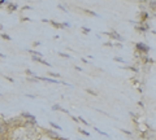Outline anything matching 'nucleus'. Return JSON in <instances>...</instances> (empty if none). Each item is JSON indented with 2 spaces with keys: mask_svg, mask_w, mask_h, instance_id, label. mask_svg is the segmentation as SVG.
Wrapping results in <instances>:
<instances>
[{
  "mask_svg": "<svg viewBox=\"0 0 156 140\" xmlns=\"http://www.w3.org/2000/svg\"><path fill=\"white\" fill-rule=\"evenodd\" d=\"M121 131H122L124 134H126V135H130V136L133 135V134H131V131H129V130H125V128H121Z\"/></svg>",
  "mask_w": 156,
  "mask_h": 140,
  "instance_id": "bb28decb",
  "label": "nucleus"
},
{
  "mask_svg": "<svg viewBox=\"0 0 156 140\" xmlns=\"http://www.w3.org/2000/svg\"><path fill=\"white\" fill-rule=\"evenodd\" d=\"M48 23L51 26H53L55 29H62V23L60 22H56V21H48Z\"/></svg>",
  "mask_w": 156,
  "mask_h": 140,
  "instance_id": "1a4fd4ad",
  "label": "nucleus"
},
{
  "mask_svg": "<svg viewBox=\"0 0 156 140\" xmlns=\"http://www.w3.org/2000/svg\"><path fill=\"white\" fill-rule=\"evenodd\" d=\"M70 26H72V25H70V23H68V22H64V23H62V29H69Z\"/></svg>",
  "mask_w": 156,
  "mask_h": 140,
  "instance_id": "a878e982",
  "label": "nucleus"
},
{
  "mask_svg": "<svg viewBox=\"0 0 156 140\" xmlns=\"http://www.w3.org/2000/svg\"><path fill=\"white\" fill-rule=\"evenodd\" d=\"M86 13L91 14V16H94V17H99V14H98V13H95V12H92V10H86Z\"/></svg>",
  "mask_w": 156,
  "mask_h": 140,
  "instance_id": "5701e85b",
  "label": "nucleus"
},
{
  "mask_svg": "<svg viewBox=\"0 0 156 140\" xmlns=\"http://www.w3.org/2000/svg\"><path fill=\"white\" fill-rule=\"evenodd\" d=\"M151 33H152V34H155V35H156V31H155V30H152V31H151Z\"/></svg>",
  "mask_w": 156,
  "mask_h": 140,
  "instance_id": "ea45409f",
  "label": "nucleus"
},
{
  "mask_svg": "<svg viewBox=\"0 0 156 140\" xmlns=\"http://www.w3.org/2000/svg\"><path fill=\"white\" fill-rule=\"evenodd\" d=\"M3 30H4V26L2 25V23H0V31H3Z\"/></svg>",
  "mask_w": 156,
  "mask_h": 140,
  "instance_id": "58836bf2",
  "label": "nucleus"
},
{
  "mask_svg": "<svg viewBox=\"0 0 156 140\" xmlns=\"http://www.w3.org/2000/svg\"><path fill=\"white\" fill-rule=\"evenodd\" d=\"M78 131H80L82 135H85V136H90V132H88V131H86V130H82V128H78Z\"/></svg>",
  "mask_w": 156,
  "mask_h": 140,
  "instance_id": "6ab92c4d",
  "label": "nucleus"
},
{
  "mask_svg": "<svg viewBox=\"0 0 156 140\" xmlns=\"http://www.w3.org/2000/svg\"><path fill=\"white\" fill-rule=\"evenodd\" d=\"M25 74H26V77H27V78L37 77V74H34V73H33V70H30V69H26V70H25Z\"/></svg>",
  "mask_w": 156,
  "mask_h": 140,
  "instance_id": "f8f14e48",
  "label": "nucleus"
},
{
  "mask_svg": "<svg viewBox=\"0 0 156 140\" xmlns=\"http://www.w3.org/2000/svg\"><path fill=\"white\" fill-rule=\"evenodd\" d=\"M25 96H26V97H29V99H35V97H37L35 95H30V93H26Z\"/></svg>",
  "mask_w": 156,
  "mask_h": 140,
  "instance_id": "7c9ffc66",
  "label": "nucleus"
},
{
  "mask_svg": "<svg viewBox=\"0 0 156 140\" xmlns=\"http://www.w3.org/2000/svg\"><path fill=\"white\" fill-rule=\"evenodd\" d=\"M81 30L83 31V34H88V33H90V29H88V27H86V26H82Z\"/></svg>",
  "mask_w": 156,
  "mask_h": 140,
  "instance_id": "412c9836",
  "label": "nucleus"
},
{
  "mask_svg": "<svg viewBox=\"0 0 156 140\" xmlns=\"http://www.w3.org/2000/svg\"><path fill=\"white\" fill-rule=\"evenodd\" d=\"M31 60H33L34 62H38V64H42L44 66H48V68H51V64H48L46 60H43L42 57H37V56H31Z\"/></svg>",
  "mask_w": 156,
  "mask_h": 140,
  "instance_id": "0eeeda50",
  "label": "nucleus"
},
{
  "mask_svg": "<svg viewBox=\"0 0 156 140\" xmlns=\"http://www.w3.org/2000/svg\"><path fill=\"white\" fill-rule=\"evenodd\" d=\"M21 9H22V10H27V9H31V7H30V5H23Z\"/></svg>",
  "mask_w": 156,
  "mask_h": 140,
  "instance_id": "c756f323",
  "label": "nucleus"
},
{
  "mask_svg": "<svg viewBox=\"0 0 156 140\" xmlns=\"http://www.w3.org/2000/svg\"><path fill=\"white\" fill-rule=\"evenodd\" d=\"M50 75V78H52V79H58L60 78V74H57V73H53V71H48L47 73Z\"/></svg>",
  "mask_w": 156,
  "mask_h": 140,
  "instance_id": "ddd939ff",
  "label": "nucleus"
},
{
  "mask_svg": "<svg viewBox=\"0 0 156 140\" xmlns=\"http://www.w3.org/2000/svg\"><path fill=\"white\" fill-rule=\"evenodd\" d=\"M29 53L31 54V56H37V57H42L43 58V53L38 52V51H35V49H29Z\"/></svg>",
  "mask_w": 156,
  "mask_h": 140,
  "instance_id": "9d476101",
  "label": "nucleus"
},
{
  "mask_svg": "<svg viewBox=\"0 0 156 140\" xmlns=\"http://www.w3.org/2000/svg\"><path fill=\"white\" fill-rule=\"evenodd\" d=\"M154 16H155V17H156V13H154Z\"/></svg>",
  "mask_w": 156,
  "mask_h": 140,
  "instance_id": "a19ab883",
  "label": "nucleus"
},
{
  "mask_svg": "<svg viewBox=\"0 0 156 140\" xmlns=\"http://www.w3.org/2000/svg\"><path fill=\"white\" fill-rule=\"evenodd\" d=\"M105 35H108L109 38H112V39H115V40H118V42H122L124 40V38L121 36V35L118 33H116V31H111V33H104Z\"/></svg>",
  "mask_w": 156,
  "mask_h": 140,
  "instance_id": "39448f33",
  "label": "nucleus"
},
{
  "mask_svg": "<svg viewBox=\"0 0 156 140\" xmlns=\"http://www.w3.org/2000/svg\"><path fill=\"white\" fill-rule=\"evenodd\" d=\"M135 30H138V31H142V33H144V31H147L146 30V27L142 26V25H138V26H135Z\"/></svg>",
  "mask_w": 156,
  "mask_h": 140,
  "instance_id": "dca6fc26",
  "label": "nucleus"
},
{
  "mask_svg": "<svg viewBox=\"0 0 156 140\" xmlns=\"http://www.w3.org/2000/svg\"><path fill=\"white\" fill-rule=\"evenodd\" d=\"M20 117H22L25 121H27V122H33V123H35V124H38L37 123V118L31 114V113H29V112H21V114H20Z\"/></svg>",
  "mask_w": 156,
  "mask_h": 140,
  "instance_id": "20e7f679",
  "label": "nucleus"
},
{
  "mask_svg": "<svg viewBox=\"0 0 156 140\" xmlns=\"http://www.w3.org/2000/svg\"><path fill=\"white\" fill-rule=\"evenodd\" d=\"M0 36H2V38L4 39V40H8V42H10V40H12V38H10L8 34H5V33H0Z\"/></svg>",
  "mask_w": 156,
  "mask_h": 140,
  "instance_id": "4468645a",
  "label": "nucleus"
},
{
  "mask_svg": "<svg viewBox=\"0 0 156 140\" xmlns=\"http://www.w3.org/2000/svg\"><path fill=\"white\" fill-rule=\"evenodd\" d=\"M5 9H7V12L8 13H13V12H16L18 9V5L16 3H12V1H9L8 3V5L5 7Z\"/></svg>",
  "mask_w": 156,
  "mask_h": 140,
  "instance_id": "423d86ee",
  "label": "nucleus"
},
{
  "mask_svg": "<svg viewBox=\"0 0 156 140\" xmlns=\"http://www.w3.org/2000/svg\"><path fill=\"white\" fill-rule=\"evenodd\" d=\"M113 45L118 47V48H122V44H121V43H116V44H113Z\"/></svg>",
  "mask_w": 156,
  "mask_h": 140,
  "instance_id": "72a5a7b5",
  "label": "nucleus"
},
{
  "mask_svg": "<svg viewBox=\"0 0 156 140\" xmlns=\"http://www.w3.org/2000/svg\"><path fill=\"white\" fill-rule=\"evenodd\" d=\"M3 124H5V117H4V114H0V127Z\"/></svg>",
  "mask_w": 156,
  "mask_h": 140,
  "instance_id": "a211bd4d",
  "label": "nucleus"
},
{
  "mask_svg": "<svg viewBox=\"0 0 156 140\" xmlns=\"http://www.w3.org/2000/svg\"><path fill=\"white\" fill-rule=\"evenodd\" d=\"M50 126L52 127V128H53L55 131H61V130H62V128H61V126H58L57 123H55V122H52V121H51V122H50Z\"/></svg>",
  "mask_w": 156,
  "mask_h": 140,
  "instance_id": "9b49d317",
  "label": "nucleus"
},
{
  "mask_svg": "<svg viewBox=\"0 0 156 140\" xmlns=\"http://www.w3.org/2000/svg\"><path fill=\"white\" fill-rule=\"evenodd\" d=\"M42 132H43V136H46V138H48L51 140H58V138H60V135H58L57 131H55V130H50V128H42Z\"/></svg>",
  "mask_w": 156,
  "mask_h": 140,
  "instance_id": "f03ea898",
  "label": "nucleus"
},
{
  "mask_svg": "<svg viewBox=\"0 0 156 140\" xmlns=\"http://www.w3.org/2000/svg\"><path fill=\"white\" fill-rule=\"evenodd\" d=\"M4 78H5L8 82H10V83H14V79H13V78H10V77H8V75H4Z\"/></svg>",
  "mask_w": 156,
  "mask_h": 140,
  "instance_id": "393cba45",
  "label": "nucleus"
},
{
  "mask_svg": "<svg viewBox=\"0 0 156 140\" xmlns=\"http://www.w3.org/2000/svg\"><path fill=\"white\" fill-rule=\"evenodd\" d=\"M138 105H139V106H140V108H143V106H144V104H143V101H138Z\"/></svg>",
  "mask_w": 156,
  "mask_h": 140,
  "instance_id": "f704fd0d",
  "label": "nucleus"
},
{
  "mask_svg": "<svg viewBox=\"0 0 156 140\" xmlns=\"http://www.w3.org/2000/svg\"><path fill=\"white\" fill-rule=\"evenodd\" d=\"M57 8H60V9H62L64 12H68V9H66V8H65L64 5H62V4H58V5H57Z\"/></svg>",
  "mask_w": 156,
  "mask_h": 140,
  "instance_id": "c85d7f7f",
  "label": "nucleus"
},
{
  "mask_svg": "<svg viewBox=\"0 0 156 140\" xmlns=\"http://www.w3.org/2000/svg\"><path fill=\"white\" fill-rule=\"evenodd\" d=\"M52 110H58V112L64 113V114H68V115H69V112H68V109L62 108L61 105H58V104H55V105H52Z\"/></svg>",
  "mask_w": 156,
  "mask_h": 140,
  "instance_id": "6e6552de",
  "label": "nucleus"
},
{
  "mask_svg": "<svg viewBox=\"0 0 156 140\" xmlns=\"http://www.w3.org/2000/svg\"><path fill=\"white\" fill-rule=\"evenodd\" d=\"M39 45H42L40 42H34V43H33V47H39Z\"/></svg>",
  "mask_w": 156,
  "mask_h": 140,
  "instance_id": "2f4dec72",
  "label": "nucleus"
},
{
  "mask_svg": "<svg viewBox=\"0 0 156 140\" xmlns=\"http://www.w3.org/2000/svg\"><path fill=\"white\" fill-rule=\"evenodd\" d=\"M148 5L152 10H156V1H148Z\"/></svg>",
  "mask_w": 156,
  "mask_h": 140,
  "instance_id": "f3484780",
  "label": "nucleus"
},
{
  "mask_svg": "<svg viewBox=\"0 0 156 140\" xmlns=\"http://www.w3.org/2000/svg\"><path fill=\"white\" fill-rule=\"evenodd\" d=\"M20 21H22V22L27 21V22H29V21H31V18H29V17H21V18H20Z\"/></svg>",
  "mask_w": 156,
  "mask_h": 140,
  "instance_id": "cd10ccee",
  "label": "nucleus"
},
{
  "mask_svg": "<svg viewBox=\"0 0 156 140\" xmlns=\"http://www.w3.org/2000/svg\"><path fill=\"white\" fill-rule=\"evenodd\" d=\"M0 58H5V54H3V53H0Z\"/></svg>",
  "mask_w": 156,
  "mask_h": 140,
  "instance_id": "4c0bfd02",
  "label": "nucleus"
},
{
  "mask_svg": "<svg viewBox=\"0 0 156 140\" xmlns=\"http://www.w3.org/2000/svg\"><path fill=\"white\" fill-rule=\"evenodd\" d=\"M135 48H136V52L138 53L147 54L148 52H150V47L146 45L144 43H135Z\"/></svg>",
  "mask_w": 156,
  "mask_h": 140,
  "instance_id": "7ed1b4c3",
  "label": "nucleus"
},
{
  "mask_svg": "<svg viewBox=\"0 0 156 140\" xmlns=\"http://www.w3.org/2000/svg\"><path fill=\"white\" fill-rule=\"evenodd\" d=\"M78 121H80V122H82V123H83L85 126H88V122H87V121H86L85 118H82V117H78Z\"/></svg>",
  "mask_w": 156,
  "mask_h": 140,
  "instance_id": "aec40b11",
  "label": "nucleus"
},
{
  "mask_svg": "<svg viewBox=\"0 0 156 140\" xmlns=\"http://www.w3.org/2000/svg\"><path fill=\"white\" fill-rule=\"evenodd\" d=\"M104 45H105V47H113V44H112L111 42H108V43H104Z\"/></svg>",
  "mask_w": 156,
  "mask_h": 140,
  "instance_id": "473e14b6",
  "label": "nucleus"
},
{
  "mask_svg": "<svg viewBox=\"0 0 156 140\" xmlns=\"http://www.w3.org/2000/svg\"><path fill=\"white\" fill-rule=\"evenodd\" d=\"M5 123H7V126L9 127V130H18V128H22L23 127V124H25V119L22 118V117H12V118L9 119H5Z\"/></svg>",
  "mask_w": 156,
  "mask_h": 140,
  "instance_id": "f257e3e1",
  "label": "nucleus"
},
{
  "mask_svg": "<svg viewBox=\"0 0 156 140\" xmlns=\"http://www.w3.org/2000/svg\"><path fill=\"white\" fill-rule=\"evenodd\" d=\"M86 92L90 93V95H92V96H98V92L94 91V89H91V88H86Z\"/></svg>",
  "mask_w": 156,
  "mask_h": 140,
  "instance_id": "2eb2a0df",
  "label": "nucleus"
},
{
  "mask_svg": "<svg viewBox=\"0 0 156 140\" xmlns=\"http://www.w3.org/2000/svg\"><path fill=\"white\" fill-rule=\"evenodd\" d=\"M58 56H60V57H64V58H69V57H70L69 54H66V53H62V52H58Z\"/></svg>",
  "mask_w": 156,
  "mask_h": 140,
  "instance_id": "b1692460",
  "label": "nucleus"
},
{
  "mask_svg": "<svg viewBox=\"0 0 156 140\" xmlns=\"http://www.w3.org/2000/svg\"><path fill=\"white\" fill-rule=\"evenodd\" d=\"M74 69H76V70H78V71H82V69L80 68V66H74Z\"/></svg>",
  "mask_w": 156,
  "mask_h": 140,
  "instance_id": "e433bc0d",
  "label": "nucleus"
},
{
  "mask_svg": "<svg viewBox=\"0 0 156 140\" xmlns=\"http://www.w3.org/2000/svg\"><path fill=\"white\" fill-rule=\"evenodd\" d=\"M0 8H2V7H0Z\"/></svg>",
  "mask_w": 156,
  "mask_h": 140,
  "instance_id": "79ce46f5",
  "label": "nucleus"
},
{
  "mask_svg": "<svg viewBox=\"0 0 156 140\" xmlns=\"http://www.w3.org/2000/svg\"><path fill=\"white\" fill-rule=\"evenodd\" d=\"M72 119H73V121H76V122H80V121H78V117H74V115H72Z\"/></svg>",
  "mask_w": 156,
  "mask_h": 140,
  "instance_id": "c9c22d12",
  "label": "nucleus"
},
{
  "mask_svg": "<svg viewBox=\"0 0 156 140\" xmlns=\"http://www.w3.org/2000/svg\"><path fill=\"white\" fill-rule=\"evenodd\" d=\"M113 60H115L116 62H121V64H124V62H125V61H124V58H121V57H117V56H116L115 58H113Z\"/></svg>",
  "mask_w": 156,
  "mask_h": 140,
  "instance_id": "4be33fe9",
  "label": "nucleus"
}]
</instances>
